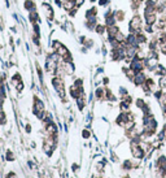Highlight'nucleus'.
I'll return each instance as SVG.
<instances>
[{"mask_svg":"<svg viewBox=\"0 0 166 178\" xmlns=\"http://www.w3.org/2000/svg\"><path fill=\"white\" fill-rule=\"evenodd\" d=\"M144 17L140 16V14H134L133 17L130 18L129 21V31L130 33H134V34H138V33L144 31L143 27H144Z\"/></svg>","mask_w":166,"mask_h":178,"instance_id":"obj_1","label":"nucleus"},{"mask_svg":"<svg viewBox=\"0 0 166 178\" xmlns=\"http://www.w3.org/2000/svg\"><path fill=\"white\" fill-rule=\"evenodd\" d=\"M52 85L55 87L57 95L60 96L61 99H65V95H66V90H65V82H64V77H58L55 75L52 78Z\"/></svg>","mask_w":166,"mask_h":178,"instance_id":"obj_2","label":"nucleus"},{"mask_svg":"<svg viewBox=\"0 0 166 178\" xmlns=\"http://www.w3.org/2000/svg\"><path fill=\"white\" fill-rule=\"evenodd\" d=\"M33 112L34 114L39 118V120H42L43 121V118L46 117V107H44V103L42 102L40 99H38L36 96L34 98V105H33Z\"/></svg>","mask_w":166,"mask_h":178,"instance_id":"obj_3","label":"nucleus"},{"mask_svg":"<svg viewBox=\"0 0 166 178\" xmlns=\"http://www.w3.org/2000/svg\"><path fill=\"white\" fill-rule=\"evenodd\" d=\"M129 66L131 69H134L136 73L138 72H143L145 69V65H144V60L139 59V57H134V59H131V61L129 62Z\"/></svg>","mask_w":166,"mask_h":178,"instance_id":"obj_4","label":"nucleus"},{"mask_svg":"<svg viewBox=\"0 0 166 178\" xmlns=\"http://www.w3.org/2000/svg\"><path fill=\"white\" fill-rule=\"evenodd\" d=\"M147 74L144 73V70L143 72H138V73L135 74V77H134V79L131 81L135 86H138V87H141L144 83H145V81H147Z\"/></svg>","mask_w":166,"mask_h":178,"instance_id":"obj_5","label":"nucleus"},{"mask_svg":"<svg viewBox=\"0 0 166 178\" xmlns=\"http://www.w3.org/2000/svg\"><path fill=\"white\" fill-rule=\"evenodd\" d=\"M44 129H46V134L50 137H57V125L53 122V121H50L44 124Z\"/></svg>","mask_w":166,"mask_h":178,"instance_id":"obj_6","label":"nucleus"},{"mask_svg":"<svg viewBox=\"0 0 166 178\" xmlns=\"http://www.w3.org/2000/svg\"><path fill=\"white\" fill-rule=\"evenodd\" d=\"M43 8V13H44V16L48 21H53V18H55V11H53V8L50 5V4H47L44 3L42 5Z\"/></svg>","mask_w":166,"mask_h":178,"instance_id":"obj_7","label":"nucleus"},{"mask_svg":"<svg viewBox=\"0 0 166 178\" xmlns=\"http://www.w3.org/2000/svg\"><path fill=\"white\" fill-rule=\"evenodd\" d=\"M121 31V29L117 25H112V26H106V33L105 34L108 35V39H114L116 35Z\"/></svg>","mask_w":166,"mask_h":178,"instance_id":"obj_8","label":"nucleus"},{"mask_svg":"<svg viewBox=\"0 0 166 178\" xmlns=\"http://www.w3.org/2000/svg\"><path fill=\"white\" fill-rule=\"evenodd\" d=\"M130 150H131V153H133V156L135 159H143L145 156V151L141 148L140 146H135V147H130Z\"/></svg>","mask_w":166,"mask_h":178,"instance_id":"obj_9","label":"nucleus"},{"mask_svg":"<svg viewBox=\"0 0 166 178\" xmlns=\"http://www.w3.org/2000/svg\"><path fill=\"white\" fill-rule=\"evenodd\" d=\"M97 14H99V9H97V7H91L86 11V20L97 18Z\"/></svg>","mask_w":166,"mask_h":178,"instance_id":"obj_10","label":"nucleus"},{"mask_svg":"<svg viewBox=\"0 0 166 178\" xmlns=\"http://www.w3.org/2000/svg\"><path fill=\"white\" fill-rule=\"evenodd\" d=\"M95 96L99 100H106V89L105 87H97L95 91Z\"/></svg>","mask_w":166,"mask_h":178,"instance_id":"obj_11","label":"nucleus"},{"mask_svg":"<svg viewBox=\"0 0 166 178\" xmlns=\"http://www.w3.org/2000/svg\"><path fill=\"white\" fill-rule=\"evenodd\" d=\"M114 14V18L117 22H122L126 18V12L123 11V9H116V11L113 12Z\"/></svg>","mask_w":166,"mask_h":178,"instance_id":"obj_12","label":"nucleus"},{"mask_svg":"<svg viewBox=\"0 0 166 178\" xmlns=\"http://www.w3.org/2000/svg\"><path fill=\"white\" fill-rule=\"evenodd\" d=\"M23 7L26 8V11L29 12H33V11H36V4L34 0H25V3H23Z\"/></svg>","mask_w":166,"mask_h":178,"instance_id":"obj_13","label":"nucleus"},{"mask_svg":"<svg viewBox=\"0 0 166 178\" xmlns=\"http://www.w3.org/2000/svg\"><path fill=\"white\" fill-rule=\"evenodd\" d=\"M156 165H157V168L162 169V170L166 173V157H165L164 155H161V156L157 159V162H156Z\"/></svg>","mask_w":166,"mask_h":178,"instance_id":"obj_14","label":"nucleus"},{"mask_svg":"<svg viewBox=\"0 0 166 178\" xmlns=\"http://www.w3.org/2000/svg\"><path fill=\"white\" fill-rule=\"evenodd\" d=\"M29 18H30L31 23L34 25V23H38L39 22V14L36 11H33V12H29Z\"/></svg>","mask_w":166,"mask_h":178,"instance_id":"obj_15","label":"nucleus"},{"mask_svg":"<svg viewBox=\"0 0 166 178\" xmlns=\"http://www.w3.org/2000/svg\"><path fill=\"white\" fill-rule=\"evenodd\" d=\"M95 31H96V34H99V35L105 34V33H106V26L101 25V23H97L96 27H95Z\"/></svg>","mask_w":166,"mask_h":178,"instance_id":"obj_16","label":"nucleus"},{"mask_svg":"<svg viewBox=\"0 0 166 178\" xmlns=\"http://www.w3.org/2000/svg\"><path fill=\"white\" fill-rule=\"evenodd\" d=\"M19 82H22V78H21V75H19V73L13 74V77H12V85L13 86H17Z\"/></svg>","mask_w":166,"mask_h":178,"instance_id":"obj_17","label":"nucleus"},{"mask_svg":"<svg viewBox=\"0 0 166 178\" xmlns=\"http://www.w3.org/2000/svg\"><path fill=\"white\" fill-rule=\"evenodd\" d=\"M135 104H136V107H138L139 109H143L145 105H147V103H145V100L144 99H136V102H135Z\"/></svg>","mask_w":166,"mask_h":178,"instance_id":"obj_18","label":"nucleus"},{"mask_svg":"<svg viewBox=\"0 0 166 178\" xmlns=\"http://www.w3.org/2000/svg\"><path fill=\"white\" fill-rule=\"evenodd\" d=\"M165 174H166V173H165L162 169L157 168V169H156V172H154V178H164Z\"/></svg>","mask_w":166,"mask_h":178,"instance_id":"obj_19","label":"nucleus"},{"mask_svg":"<svg viewBox=\"0 0 166 178\" xmlns=\"http://www.w3.org/2000/svg\"><path fill=\"white\" fill-rule=\"evenodd\" d=\"M62 46V43L60 42V40H57V39H55L52 42V48H53V51H56V50H58Z\"/></svg>","mask_w":166,"mask_h":178,"instance_id":"obj_20","label":"nucleus"},{"mask_svg":"<svg viewBox=\"0 0 166 178\" xmlns=\"http://www.w3.org/2000/svg\"><path fill=\"white\" fill-rule=\"evenodd\" d=\"M14 89H16V91H18V92H21V91L25 89V83H23V81L22 82H19L17 86H14Z\"/></svg>","mask_w":166,"mask_h":178,"instance_id":"obj_21","label":"nucleus"},{"mask_svg":"<svg viewBox=\"0 0 166 178\" xmlns=\"http://www.w3.org/2000/svg\"><path fill=\"white\" fill-rule=\"evenodd\" d=\"M5 159L8 161H13L14 160V155H13V152L12 151H8L7 152V155H5Z\"/></svg>","mask_w":166,"mask_h":178,"instance_id":"obj_22","label":"nucleus"},{"mask_svg":"<svg viewBox=\"0 0 166 178\" xmlns=\"http://www.w3.org/2000/svg\"><path fill=\"white\" fill-rule=\"evenodd\" d=\"M82 137L85 138V139H88L91 137V131L90 130H87V129H85V130L82 131Z\"/></svg>","mask_w":166,"mask_h":178,"instance_id":"obj_23","label":"nucleus"},{"mask_svg":"<svg viewBox=\"0 0 166 178\" xmlns=\"http://www.w3.org/2000/svg\"><path fill=\"white\" fill-rule=\"evenodd\" d=\"M109 3H110V0H99L100 7H106V5H109Z\"/></svg>","mask_w":166,"mask_h":178,"instance_id":"obj_24","label":"nucleus"},{"mask_svg":"<svg viewBox=\"0 0 166 178\" xmlns=\"http://www.w3.org/2000/svg\"><path fill=\"white\" fill-rule=\"evenodd\" d=\"M157 5H161L166 9V0H157Z\"/></svg>","mask_w":166,"mask_h":178,"instance_id":"obj_25","label":"nucleus"},{"mask_svg":"<svg viewBox=\"0 0 166 178\" xmlns=\"http://www.w3.org/2000/svg\"><path fill=\"white\" fill-rule=\"evenodd\" d=\"M75 5L78 7V8H79V7H82L83 5V4H85V0H75Z\"/></svg>","mask_w":166,"mask_h":178,"instance_id":"obj_26","label":"nucleus"},{"mask_svg":"<svg viewBox=\"0 0 166 178\" xmlns=\"http://www.w3.org/2000/svg\"><path fill=\"white\" fill-rule=\"evenodd\" d=\"M25 129H26V131H27V133H30V131H31V126H30V125H29V124L25 126Z\"/></svg>","mask_w":166,"mask_h":178,"instance_id":"obj_27","label":"nucleus"},{"mask_svg":"<svg viewBox=\"0 0 166 178\" xmlns=\"http://www.w3.org/2000/svg\"><path fill=\"white\" fill-rule=\"evenodd\" d=\"M7 178H17V177H16V174H14V173H11V174H9Z\"/></svg>","mask_w":166,"mask_h":178,"instance_id":"obj_28","label":"nucleus"},{"mask_svg":"<svg viewBox=\"0 0 166 178\" xmlns=\"http://www.w3.org/2000/svg\"><path fill=\"white\" fill-rule=\"evenodd\" d=\"M90 2H91V3H95V2H96V0H90Z\"/></svg>","mask_w":166,"mask_h":178,"instance_id":"obj_29","label":"nucleus"},{"mask_svg":"<svg viewBox=\"0 0 166 178\" xmlns=\"http://www.w3.org/2000/svg\"><path fill=\"white\" fill-rule=\"evenodd\" d=\"M165 77H166V75H165Z\"/></svg>","mask_w":166,"mask_h":178,"instance_id":"obj_30","label":"nucleus"}]
</instances>
